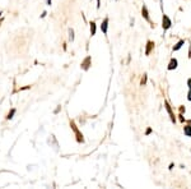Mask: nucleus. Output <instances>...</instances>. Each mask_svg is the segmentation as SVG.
<instances>
[{
	"label": "nucleus",
	"mask_w": 191,
	"mask_h": 189,
	"mask_svg": "<svg viewBox=\"0 0 191 189\" xmlns=\"http://www.w3.org/2000/svg\"><path fill=\"white\" fill-rule=\"evenodd\" d=\"M91 35H92V36H94V35H96V23H94V22H92V23H91Z\"/></svg>",
	"instance_id": "8"
},
{
	"label": "nucleus",
	"mask_w": 191,
	"mask_h": 189,
	"mask_svg": "<svg viewBox=\"0 0 191 189\" xmlns=\"http://www.w3.org/2000/svg\"><path fill=\"white\" fill-rule=\"evenodd\" d=\"M177 68V60L176 59H172L170 61V65H168V69L172 70V69H176Z\"/></svg>",
	"instance_id": "5"
},
{
	"label": "nucleus",
	"mask_w": 191,
	"mask_h": 189,
	"mask_svg": "<svg viewBox=\"0 0 191 189\" xmlns=\"http://www.w3.org/2000/svg\"><path fill=\"white\" fill-rule=\"evenodd\" d=\"M145 82H147V74H145V75H144L143 81H141V86H143V84H145Z\"/></svg>",
	"instance_id": "12"
},
{
	"label": "nucleus",
	"mask_w": 191,
	"mask_h": 189,
	"mask_svg": "<svg viewBox=\"0 0 191 189\" xmlns=\"http://www.w3.org/2000/svg\"><path fill=\"white\" fill-rule=\"evenodd\" d=\"M184 43H185V40H180L178 42H177V45L173 47V50H174V51H177L178 49H181V47H182V45H184Z\"/></svg>",
	"instance_id": "7"
},
{
	"label": "nucleus",
	"mask_w": 191,
	"mask_h": 189,
	"mask_svg": "<svg viewBox=\"0 0 191 189\" xmlns=\"http://www.w3.org/2000/svg\"><path fill=\"white\" fill-rule=\"evenodd\" d=\"M185 134H186L187 137H191V127H190V125L185 127Z\"/></svg>",
	"instance_id": "9"
},
{
	"label": "nucleus",
	"mask_w": 191,
	"mask_h": 189,
	"mask_svg": "<svg viewBox=\"0 0 191 189\" xmlns=\"http://www.w3.org/2000/svg\"><path fill=\"white\" fill-rule=\"evenodd\" d=\"M164 106H166V109H167V111H168V114H170V118H171V120L172 122H176V119H174V115H173V113H172V109H171V106H170V104L166 101L164 102Z\"/></svg>",
	"instance_id": "2"
},
{
	"label": "nucleus",
	"mask_w": 191,
	"mask_h": 189,
	"mask_svg": "<svg viewBox=\"0 0 191 189\" xmlns=\"http://www.w3.org/2000/svg\"><path fill=\"white\" fill-rule=\"evenodd\" d=\"M147 50H145V54L147 55H149L151 54V51H152V49L154 47V42H152V41H148V43H147Z\"/></svg>",
	"instance_id": "4"
},
{
	"label": "nucleus",
	"mask_w": 191,
	"mask_h": 189,
	"mask_svg": "<svg viewBox=\"0 0 191 189\" xmlns=\"http://www.w3.org/2000/svg\"><path fill=\"white\" fill-rule=\"evenodd\" d=\"M69 33H70V40H74V31H73V29H70L69 31Z\"/></svg>",
	"instance_id": "11"
},
{
	"label": "nucleus",
	"mask_w": 191,
	"mask_h": 189,
	"mask_svg": "<svg viewBox=\"0 0 191 189\" xmlns=\"http://www.w3.org/2000/svg\"><path fill=\"white\" fill-rule=\"evenodd\" d=\"M187 100H189V101H191V89L189 91V96H187Z\"/></svg>",
	"instance_id": "13"
},
{
	"label": "nucleus",
	"mask_w": 191,
	"mask_h": 189,
	"mask_svg": "<svg viewBox=\"0 0 191 189\" xmlns=\"http://www.w3.org/2000/svg\"><path fill=\"white\" fill-rule=\"evenodd\" d=\"M0 22H1V21H0Z\"/></svg>",
	"instance_id": "16"
},
{
	"label": "nucleus",
	"mask_w": 191,
	"mask_h": 189,
	"mask_svg": "<svg viewBox=\"0 0 191 189\" xmlns=\"http://www.w3.org/2000/svg\"><path fill=\"white\" fill-rule=\"evenodd\" d=\"M47 5H51V0H47Z\"/></svg>",
	"instance_id": "15"
},
{
	"label": "nucleus",
	"mask_w": 191,
	"mask_h": 189,
	"mask_svg": "<svg viewBox=\"0 0 191 189\" xmlns=\"http://www.w3.org/2000/svg\"><path fill=\"white\" fill-rule=\"evenodd\" d=\"M162 27H163V29H168L170 27L172 26V22H171V19L167 17V15H163V21H162Z\"/></svg>",
	"instance_id": "1"
},
{
	"label": "nucleus",
	"mask_w": 191,
	"mask_h": 189,
	"mask_svg": "<svg viewBox=\"0 0 191 189\" xmlns=\"http://www.w3.org/2000/svg\"><path fill=\"white\" fill-rule=\"evenodd\" d=\"M14 114H15V110H14V109H13V110H12V111H10V113H9V114H8L7 119H12V118H13V115H14Z\"/></svg>",
	"instance_id": "10"
},
{
	"label": "nucleus",
	"mask_w": 191,
	"mask_h": 189,
	"mask_svg": "<svg viewBox=\"0 0 191 189\" xmlns=\"http://www.w3.org/2000/svg\"><path fill=\"white\" fill-rule=\"evenodd\" d=\"M187 84H189V87H190V89H191V79H189V81H187Z\"/></svg>",
	"instance_id": "14"
},
{
	"label": "nucleus",
	"mask_w": 191,
	"mask_h": 189,
	"mask_svg": "<svg viewBox=\"0 0 191 189\" xmlns=\"http://www.w3.org/2000/svg\"><path fill=\"white\" fill-rule=\"evenodd\" d=\"M107 28H108V18H106L103 21V23L101 24V29H102L103 33H107Z\"/></svg>",
	"instance_id": "3"
},
{
	"label": "nucleus",
	"mask_w": 191,
	"mask_h": 189,
	"mask_svg": "<svg viewBox=\"0 0 191 189\" xmlns=\"http://www.w3.org/2000/svg\"><path fill=\"white\" fill-rule=\"evenodd\" d=\"M141 14H143V17L147 19V21H149V14H148V9H147V7L144 5L143 8H141Z\"/></svg>",
	"instance_id": "6"
}]
</instances>
